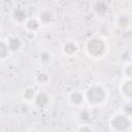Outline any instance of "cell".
Returning a JSON list of instances; mask_svg holds the SVG:
<instances>
[{
  "label": "cell",
  "instance_id": "6da1fadb",
  "mask_svg": "<svg viewBox=\"0 0 132 132\" xmlns=\"http://www.w3.org/2000/svg\"><path fill=\"white\" fill-rule=\"evenodd\" d=\"M87 47H88V52L94 57H99L103 55V53L105 52V43L100 38L91 39L88 42Z\"/></svg>",
  "mask_w": 132,
  "mask_h": 132
},
{
  "label": "cell",
  "instance_id": "7a4b0ae2",
  "mask_svg": "<svg viewBox=\"0 0 132 132\" xmlns=\"http://www.w3.org/2000/svg\"><path fill=\"white\" fill-rule=\"evenodd\" d=\"M87 97L91 103L97 104V103H100L104 100L105 93L101 87L95 86V87H92L89 89V91L87 92Z\"/></svg>",
  "mask_w": 132,
  "mask_h": 132
},
{
  "label": "cell",
  "instance_id": "3957f363",
  "mask_svg": "<svg viewBox=\"0 0 132 132\" xmlns=\"http://www.w3.org/2000/svg\"><path fill=\"white\" fill-rule=\"evenodd\" d=\"M111 125H112V127L116 130L124 131V130H126L129 127L130 122H129V120L125 116H118V117L113 118V120L111 122Z\"/></svg>",
  "mask_w": 132,
  "mask_h": 132
},
{
  "label": "cell",
  "instance_id": "277c9868",
  "mask_svg": "<svg viewBox=\"0 0 132 132\" xmlns=\"http://www.w3.org/2000/svg\"><path fill=\"white\" fill-rule=\"evenodd\" d=\"M35 103L38 107H44L48 103V97L45 93H39L35 98Z\"/></svg>",
  "mask_w": 132,
  "mask_h": 132
},
{
  "label": "cell",
  "instance_id": "5b68a950",
  "mask_svg": "<svg viewBox=\"0 0 132 132\" xmlns=\"http://www.w3.org/2000/svg\"><path fill=\"white\" fill-rule=\"evenodd\" d=\"M94 10L98 13V14H104L107 12L108 10V6L105 2L103 1H99V2H96L95 5H94Z\"/></svg>",
  "mask_w": 132,
  "mask_h": 132
},
{
  "label": "cell",
  "instance_id": "8992f818",
  "mask_svg": "<svg viewBox=\"0 0 132 132\" xmlns=\"http://www.w3.org/2000/svg\"><path fill=\"white\" fill-rule=\"evenodd\" d=\"M13 16L18 22H24L27 16V13L23 8H16L13 10Z\"/></svg>",
  "mask_w": 132,
  "mask_h": 132
},
{
  "label": "cell",
  "instance_id": "52a82bcc",
  "mask_svg": "<svg viewBox=\"0 0 132 132\" xmlns=\"http://www.w3.org/2000/svg\"><path fill=\"white\" fill-rule=\"evenodd\" d=\"M39 19H40L41 23L47 24V23H50V22L52 21V19H53V13H52L50 10H44V11H42V12L39 14Z\"/></svg>",
  "mask_w": 132,
  "mask_h": 132
},
{
  "label": "cell",
  "instance_id": "ba28073f",
  "mask_svg": "<svg viewBox=\"0 0 132 132\" xmlns=\"http://www.w3.org/2000/svg\"><path fill=\"white\" fill-rule=\"evenodd\" d=\"M8 46H9V48L12 50V51L19 50L20 46H21V41H20V39H19V38H15V37L10 38L9 43H8Z\"/></svg>",
  "mask_w": 132,
  "mask_h": 132
},
{
  "label": "cell",
  "instance_id": "9c48e42d",
  "mask_svg": "<svg viewBox=\"0 0 132 132\" xmlns=\"http://www.w3.org/2000/svg\"><path fill=\"white\" fill-rule=\"evenodd\" d=\"M70 100L74 104H80L82 101V95L78 92H73L70 96Z\"/></svg>",
  "mask_w": 132,
  "mask_h": 132
},
{
  "label": "cell",
  "instance_id": "30bf717a",
  "mask_svg": "<svg viewBox=\"0 0 132 132\" xmlns=\"http://www.w3.org/2000/svg\"><path fill=\"white\" fill-rule=\"evenodd\" d=\"M76 45L73 43V42H67L65 45H64V52L66 53V54H69V55H71V54H74L75 52H76Z\"/></svg>",
  "mask_w": 132,
  "mask_h": 132
},
{
  "label": "cell",
  "instance_id": "8fae6325",
  "mask_svg": "<svg viewBox=\"0 0 132 132\" xmlns=\"http://www.w3.org/2000/svg\"><path fill=\"white\" fill-rule=\"evenodd\" d=\"M123 92L128 97H131V94H132V82H131V80L126 81V84L123 86Z\"/></svg>",
  "mask_w": 132,
  "mask_h": 132
},
{
  "label": "cell",
  "instance_id": "7c38bea8",
  "mask_svg": "<svg viewBox=\"0 0 132 132\" xmlns=\"http://www.w3.org/2000/svg\"><path fill=\"white\" fill-rule=\"evenodd\" d=\"M38 26H39L38 22H37L36 20H34V19H31V20H29V21L27 22V28H28L29 30H31V31L36 30V29L38 28Z\"/></svg>",
  "mask_w": 132,
  "mask_h": 132
},
{
  "label": "cell",
  "instance_id": "4fadbf2b",
  "mask_svg": "<svg viewBox=\"0 0 132 132\" xmlns=\"http://www.w3.org/2000/svg\"><path fill=\"white\" fill-rule=\"evenodd\" d=\"M118 24H119V26H120L121 28H126V27L129 25V18H128L127 15H122V16H120Z\"/></svg>",
  "mask_w": 132,
  "mask_h": 132
},
{
  "label": "cell",
  "instance_id": "5bb4252c",
  "mask_svg": "<svg viewBox=\"0 0 132 132\" xmlns=\"http://www.w3.org/2000/svg\"><path fill=\"white\" fill-rule=\"evenodd\" d=\"M8 53V47L2 41H0V58H5Z\"/></svg>",
  "mask_w": 132,
  "mask_h": 132
},
{
  "label": "cell",
  "instance_id": "9a60e30c",
  "mask_svg": "<svg viewBox=\"0 0 132 132\" xmlns=\"http://www.w3.org/2000/svg\"><path fill=\"white\" fill-rule=\"evenodd\" d=\"M37 80H38L40 84H45V82L48 80V76H47L45 73L41 72V73L38 74V76H37Z\"/></svg>",
  "mask_w": 132,
  "mask_h": 132
},
{
  "label": "cell",
  "instance_id": "2e32d148",
  "mask_svg": "<svg viewBox=\"0 0 132 132\" xmlns=\"http://www.w3.org/2000/svg\"><path fill=\"white\" fill-rule=\"evenodd\" d=\"M24 96H25L26 99H29V100L32 99L33 96H34V90L33 89H27L24 93Z\"/></svg>",
  "mask_w": 132,
  "mask_h": 132
},
{
  "label": "cell",
  "instance_id": "e0dca14e",
  "mask_svg": "<svg viewBox=\"0 0 132 132\" xmlns=\"http://www.w3.org/2000/svg\"><path fill=\"white\" fill-rule=\"evenodd\" d=\"M79 118H80V120H82V121H87V120L90 119V113H89L87 110H82V111L79 113Z\"/></svg>",
  "mask_w": 132,
  "mask_h": 132
},
{
  "label": "cell",
  "instance_id": "ac0fdd59",
  "mask_svg": "<svg viewBox=\"0 0 132 132\" xmlns=\"http://www.w3.org/2000/svg\"><path fill=\"white\" fill-rule=\"evenodd\" d=\"M40 58H41V60H42V61L47 62V61L50 60V55H48L47 53H42V54L40 55Z\"/></svg>",
  "mask_w": 132,
  "mask_h": 132
},
{
  "label": "cell",
  "instance_id": "d6986e66",
  "mask_svg": "<svg viewBox=\"0 0 132 132\" xmlns=\"http://www.w3.org/2000/svg\"><path fill=\"white\" fill-rule=\"evenodd\" d=\"M125 111H126V113H127V114H131L132 107H131V105H130V104H127V105H126V107H125Z\"/></svg>",
  "mask_w": 132,
  "mask_h": 132
},
{
  "label": "cell",
  "instance_id": "ffe728a7",
  "mask_svg": "<svg viewBox=\"0 0 132 132\" xmlns=\"http://www.w3.org/2000/svg\"><path fill=\"white\" fill-rule=\"evenodd\" d=\"M78 132H92V130L90 128H88V127H82V128H80L78 130Z\"/></svg>",
  "mask_w": 132,
  "mask_h": 132
},
{
  "label": "cell",
  "instance_id": "44dd1931",
  "mask_svg": "<svg viewBox=\"0 0 132 132\" xmlns=\"http://www.w3.org/2000/svg\"><path fill=\"white\" fill-rule=\"evenodd\" d=\"M126 73H127V75H129V76L132 74V73H131V66H128V67H127V69H126Z\"/></svg>",
  "mask_w": 132,
  "mask_h": 132
},
{
  "label": "cell",
  "instance_id": "7402d4cb",
  "mask_svg": "<svg viewBox=\"0 0 132 132\" xmlns=\"http://www.w3.org/2000/svg\"><path fill=\"white\" fill-rule=\"evenodd\" d=\"M31 132H37V131H31Z\"/></svg>",
  "mask_w": 132,
  "mask_h": 132
}]
</instances>
